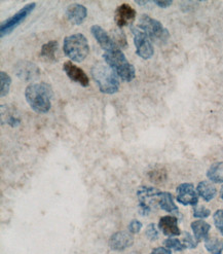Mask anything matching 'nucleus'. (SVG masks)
I'll list each match as a JSON object with an SVG mask.
<instances>
[{"instance_id":"17","label":"nucleus","mask_w":223,"mask_h":254,"mask_svg":"<svg viewBox=\"0 0 223 254\" xmlns=\"http://www.w3.org/2000/svg\"><path fill=\"white\" fill-rule=\"evenodd\" d=\"M40 58L46 62H56L59 59V43L56 40H51L42 45Z\"/></svg>"},{"instance_id":"3","label":"nucleus","mask_w":223,"mask_h":254,"mask_svg":"<svg viewBox=\"0 0 223 254\" xmlns=\"http://www.w3.org/2000/svg\"><path fill=\"white\" fill-rule=\"evenodd\" d=\"M103 59L105 63L112 68L124 82L130 83L136 77L135 67L127 61L121 49L105 52L103 55Z\"/></svg>"},{"instance_id":"28","label":"nucleus","mask_w":223,"mask_h":254,"mask_svg":"<svg viewBox=\"0 0 223 254\" xmlns=\"http://www.w3.org/2000/svg\"><path fill=\"white\" fill-rule=\"evenodd\" d=\"M145 235L146 237L150 240V241H156L159 238V230L156 227L155 223H150L147 225L146 230H145Z\"/></svg>"},{"instance_id":"15","label":"nucleus","mask_w":223,"mask_h":254,"mask_svg":"<svg viewBox=\"0 0 223 254\" xmlns=\"http://www.w3.org/2000/svg\"><path fill=\"white\" fill-rule=\"evenodd\" d=\"M159 228L161 230V233L163 235L169 238L177 237L181 234V230L178 226V219L177 217L172 215L162 216L159 219Z\"/></svg>"},{"instance_id":"21","label":"nucleus","mask_w":223,"mask_h":254,"mask_svg":"<svg viewBox=\"0 0 223 254\" xmlns=\"http://www.w3.org/2000/svg\"><path fill=\"white\" fill-rule=\"evenodd\" d=\"M207 177L214 183H223V163H214L207 172Z\"/></svg>"},{"instance_id":"7","label":"nucleus","mask_w":223,"mask_h":254,"mask_svg":"<svg viewBox=\"0 0 223 254\" xmlns=\"http://www.w3.org/2000/svg\"><path fill=\"white\" fill-rule=\"evenodd\" d=\"M160 190L151 187H140L137 190L139 200V211L141 215H148L152 209V202L159 201Z\"/></svg>"},{"instance_id":"34","label":"nucleus","mask_w":223,"mask_h":254,"mask_svg":"<svg viewBox=\"0 0 223 254\" xmlns=\"http://www.w3.org/2000/svg\"><path fill=\"white\" fill-rule=\"evenodd\" d=\"M221 199H222V201H223V187L221 188Z\"/></svg>"},{"instance_id":"1","label":"nucleus","mask_w":223,"mask_h":254,"mask_svg":"<svg viewBox=\"0 0 223 254\" xmlns=\"http://www.w3.org/2000/svg\"><path fill=\"white\" fill-rule=\"evenodd\" d=\"M54 92L45 83L30 84L25 90V98L33 111L39 114L49 112L52 107Z\"/></svg>"},{"instance_id":"32","label":"nucleus","mask_w":223,"mask_h":254,"mask_svg":"<svg viewBox=\"0 0 223 254\" xmlns=\"http://www.w3.org/2000/svg\"><path fill=\"white\" fill-rule=\"evenodd\" d=\"M155 4H157L159 7L161 8H167L173 4V1H155Z\"/></svg>"},{"instance_id":"22","label":"nucleus","mask_w":223,"mask_h":254,"mask_svg":"<svg viewBox=\"0 0 223 254\" xmlns=\"http://www.w3.org/2000/svg\"><path fill=\"white\" fill-rule=\"evenodd\" d=\"M205 247L211 254H221L223 251V241L216 237H208L205 240Z\"/></svg>"},{"instance_id":"19","label":"nucleus","mask_w":223,"mask_h":254,"mask_svg":"<svg viewBox=\"0 0 223 254\" xmlns=\"http://www.w3.org/2000/svg\"><path fill=\"white\" fill-rule=\"evenodd\" d=\"M158 204L159 205L160 209H162L163 211L169 212V213H179L178 207L175 205L173 195L170 192L161 191L159 197Z\"/></svg>"},{"instance_id":"24","label":"nucleus","mask_w":223,"mask_h":254,"mask_svg":"<svg viewBox=\"0 0 223 254\" xmlns=\"http://www.w3.org/2000/svg\"><path fill=\"white\" fill-rule=\"evenodd\" d=\"M163 245L166 248L174 251H183L186 248V246L183 244V242L178 240L177 238H168L167 240L163 241Z\"/></svg>"},{"instance_id":"2","label":"nucleus","mask_w":223,"mask_h":254,"mask_svg":"<svg viewBox=\"0 0 223 254\" xmlns=\"http://www.w3.org/2000/svg\"><path fill=\"white\" fill-rule=\"evenodd\" d=\"M91 73L93 79L95 80V83L102 93L113 95L120 91L121 78L107 64L101 62L96 63L92 67Z\"/></svg>"},{"instance_id":"29","label":"nucleus","mask_w":223,"mask_h":254,"mask_svg":"<svg viewBox=\"0 0 223 254\" xmlns=\"http://www.w3.org/2000/svg\"><path fill=\"white\" fill-rule=\"evenodd\" d=\"M114 35L115 37H112L114 42L116 43L117 47H127V38L125 36V34L123 33V31H114Z\"/></svg>"},{"instance_id":"13","label":"nucleus","mask_w":223,"mask_h":254,"mask_svg":"<svg viewBox=\"0 0 223 254\" xmlns=\"http://www.w3.org/2000/svg\"><path fill=\"white\" fill-rule=\"evenodd\" d=\"M134 244V236L128 230H122L113 234L108 242V245L111 250L123 251L127 248H130Z\"/></svg>"},{"instance_id":"30","label":"nucleus","mask_w":223,"mask_h":254,"mask_svg":"<svg viewBox=\"0 0 223 254\" xmlns=\"http://www.w3.org/2000/svg\"><path fill=\"white\" fill-rule=\"evenodd\" d=\"M142 226V222L137 221V219H133V221L128 223V232H131L133 235L137 234L140 232Z\"/></svg>"},{"instance_id":"20","label":"nucleus","mask_w":223,"mask_h":254,"mask_svg":"<svg viewBox=\"0 0 223 254\" xmlns=\"http://www.w3.org/2000/svg\"><path fill=\"white\" fill-rule=\"evenodd\" d=\"M191 229L193 232V237L197 242L206 240L209 237V232L211 225L204 221H195L191 223Z\"/></svg>"},{"instance_id":"14","label":"nucleus","mask_w":223,"mask_h":254,"mask_svg":"<svg viewBox=\"0 0 223 254\" xmlns=\"http://www.w3.org/2000/svg\"><path fill=\"white\" fill-rule=\"evenodd\" d=\"M91 32L93 34V36L95 37V39L99 43L100 47L105 52H109V51H112L115 49H120L114 42L113 38L101 26L93 25L91 27Z\"/></svg>"},{"instance_id":"8","label":"nucleus","mask_w":223,"mask_h":254,"mask_svg":"<svg viewBox=\"0 0 223 254\" xmlns=\"http://www.w3.org/2000/svg\"><path fill=\"white\" fill-rule=\"evenodd\" d=\"M132 32L136 47V54L144 60L150 59L155 54V49L154 45H152L151 39L148 37L145 32L139 28H133Z\"/></svg>"},{"instance_id":"27","label":"nucleus","mask_w":223,"mask_h":254,"mask_svg":"<svg viewBox=\"0 0 223 254\" xmlns=\"http://www.w3.org/2000/svg\"><path fill=\"white\" fill-rule=\"evenodd\" d=\"M184 238H183V244L186 246V248H190V249H193L197 246L198 242L194 239V237H192L190 233L184 232L183 233Z\"/></svg>"},{"instance_id":"5","label":"nucleus","mask_w":223,"mask_h":254,"mask_svg":"<svg viewBox=\"0 0 223 254\" xmlns=\"http://www.w3.org/2000/svg\"><path fill=\"white\" fill-rule=\"evenodd\" d=\"M138 28L145 32L152 41H165L170 36L168 30L162 26L161 23L152 19L147 15H142L139 19Z\"/></svg>"},{"instance_id":"12","label":"nucleus","mask_w":223,"mask_h":254,"mask_svg":"<svg viewBox=\"0 0 223 254\" xmlns=\"http://www.w3.org/2000/svg\"><path fill=\"white\" fill-rule=\"evenodd\" d=\"M63 70L72 82L80 85L84 88L89 87L90 79L88 74L80 67L75 65L72 61L65 62L63 65Z\"/></svg>"},{"instance_id":"18","label":"nucleus","mask_w":223,"mask_h":254,"mask_svg":"<svg viewBox=\"0 0 223 254\" xmlns=\"http://www.w3.org/2000/svg\"><path fill=\"white\" fill-rule=\"evenodd\" d=\"M196 191H197L199 197H202L203 200L206 201V202L212 201L217 194L216 188L213 186L212 183L207 181V180L201 181L197 184Z\"/></svg>"},{"instance_id":"9","label":"nucleus","mask_w":223,"mask_h":254,"mask_svg":"<svg viewBox=\"0 0 223 254\" xmlns=\"http://www.w3.org/2000/svg\"><path fill=\"white\" fill-rule=\"evenodd\" d=\"M14 70L16 75L20 79L24 80V82H32V80H35L40 73L39 68L36 65L25 60L16 63Z\"/></svg>"},{"instance_id":"26","label":"nucleus","mask_w":223,"mask_h":254,"mask_svg":"<svg viewBox=\"0 0 223 254\" xmlns=\"http://www.w3.org/2000/svg\"><path fill=\"white\" fill-rule=\"evenodd\" d=\"M211 214V211L205 206L196 205L193 208V216L196 218H207Z\"/></svg>"},{"instance_id":"16","label":"nucleus","mask_w":223,"mask_h":254,"mask_svg":"<svg viewBox=\"0 0 223 254\" xmlns=\"http://www.w3.org/2000/svg\"><path fill=\"white\" fill-rule=\"evenodd\" d=\"M66 17L72 24L81 25L88 17V9L83 4H71L68 6L66 10Z\"/></svg>"},{"instance_id":"10","label":"nucleus","mask_w":223,"mask_h":254,"mask_svg":"<svg viewBox=\"0 0 223 254\" xmlns=\"http://www.w3.org/2000/svg\"><path fill=\"white\" fill-rule=\"evenodd\" d=\"M178 203L184 206H196L198 203V193L195 190L192 183H181L177 188V197Z\"/></svg>"},{"instance_id":"31","label":"nucleus","mask_w":223,"mask_h":254,"mask_svg":"<svg viewBox=\"0 0 223 254\" xmlns=\"http://www.w3.org/2000/svg\"><path fill=\"white\" fill-rule=\"evenodd\" d=\"M150 254H172V251L166 247H158L152 250Z\"/></svg>"},{"instance_id":"23","label":"nucleus","mask_w":223,"mask_h":254,"mask_svg":"<svg viewBox=\"0 0 223 254\" xmlns=\"http://www.w3.org/2000/svg\"><path fill=\"white\" fill-rule=\"evenodd\" d=\"M11 85L10 76L4 72H0V96L5 97L9 93V88Z\"/></svg>"},{"instance_id":"25","label":"nucleus","mask_w":223,"mask_h":254,"mask_svg":"<svg viewBox=\"0 0 223 254\" xmlns=\"http://www.w3.org/2000/svg\"><path fill=\"white\" fill-rule=\"evenodd\" d=\"M213 221L218 232L223 236V209H219L213 214Z\"/></svg>"},{"instance_id":"11","label":"nucleus","mask_w":223,"mask_h":254,"mask_svg":"<svg viewBox=\"0 0 223 254\" xmlns=\"http://www.w3.org/2000/svg\"><path fill=\"white\" fill-rule=\"evenodd\" d=\"M136 10L130 4L124 3L117 6L114 13V20L117 26L120 28H124L131 26L136 20Z\"/></svg>"},{"instance_id":"4","label":"nucleus","mask_w":223,"mask_h":254,"mask_svg":"<svg viewBox=\"0 0 223 254\" xmlns=\"http://www.w3.org/2000/svg\"><path fill=\"white\" fill-rule=\"evenodd\" d=\"M63 52L70 61L76 63L84 62L90 53L89 41L81 33L66 36L63 42Z\"/></svg>"},{"instance_id":"33","label":"nucleus","mask_w":223,"mask_h":254,"mask_svg":"<svg viewBox=\"0 0 223 254\" xmlns=\"http://www.w3.org/2000/svg\"><path fill=\"white\" fill-rule=\"evenodd\" d=\"M136 3L139 5H146V4L150 3V1H136Z\"/></svg>"},{"instance_id":"6","label":"nucleus","mask_w":223,"mask_h":254,"mask_svg":"<svg viewBox=\"0 0 223 254\" xmlns=\"http://www.w3.org/2000/svg\"><path fill=\"white\" fill-rule=\"evenodd\" d=\"M35 6H36L35 2L28 3L24 7H22V9H20L14 16H11L10 18L2 22L1 25H0V36L4 37L5 35H8V34L13 32L20 24H22L27 19V17L34 10Z\"/></svg>"}]
</instances>
